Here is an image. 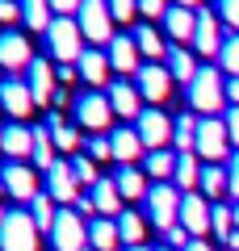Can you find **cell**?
<instances>
[{"label":"cell","mask_w":239,"mask_h":251,"mask_svg":"<svg viewBox=\"0 0 239 251\" xmlns=\"http://www.w3.org/2000/svg\"><path fill=\"white\" fill-rule=\"evenodd\" d=\"M185 100L193 113L202 117H214L222 105H227V75H222V67H202V72L193 75V84L185 88Z\"/></svg>","instance_id":"cell-1"},{"label":"cell","mask_w":239,"mask_h":251,"mask_svg":"<svg viewBox=\"0 0 239 251\" xmlns=\"http://www.w3.org/2000/svg\"><path fill=\"white\" fill-rule=\"evenodd\" d=\"M46 54H51L55 63H80V54L89 50L84 46V34H80V21L76 17H55L51 21V29H46Z\"/></svg>","instance_id":"cell-2"},{"label":"cell","mask_w":239,"mask_h":251,"mask_svg":"<svg viewBox=\"0 0 239 251\" xmlns=\"http://www.w3.org/2000/svg\"><path fill=\"white\" fill-rule=\"evenodd\" d=\"M147 222H155L159 230H172L180 226V205H185V193H180L172 180H159V184L147 188Z\"/></svg>","instance_id":"cell-3"},{"label":"cell","mask_w":239,"mask_h":251,"mask_svg":"<svg viewBox=\"0 0 239 251\" xmlns=\"http://www.w3.org/2000/svg\"><path fill=\"white\" fill-rule=\"evenodd\" d=\"M0 251H42V230L34 226L30 209H9L4 226H0Z\"/></svg>","instance_id":"cell-4"},{"label":"cell","mask_w":239,"mask_h":251,"mask_svg":"<svg viewBox=\"0 0 239 251\" xmlns=\"http://www.w3.org/2000/svg\"><path fill=\"white\" fill-rule=\"evenodd\" d=\"M231 134H227V122L222 117H202L197 122V143H193V155L206 163H227L231 159Z\"/></svg>","instance_id":"cell-5"},{"label":"cell","mask_w":239,"mask_h":251,"mask_svg":"<svg viewBox=\"0 0 239 251\" xmlns=\"http://www.w3.org/2000/svg\"><path fill=\"white\" fill-rule=\"evenodd\" d=\"M71 109H76L80 130H89V134H105L109 122H114V105H109V97H105V92H97V88L80 92V97L71 100Z\"/></svg>","instance_id":"cell-6"},{"label":"cell","mask_w":239,"mask_h":251,"mask_svg":"<svg viewBox=\"0 0 239 251\" xmlns=\"http://www.w3.org/2000/svg\"><path fill=\"white\" fill-rule=\"evenodd\" d=\"M76 21H80L84 42H92V46H109L114 42V13H109L105 0H84L80 13H76Z\"/></svg>","instance_id":"cell-7"},{"label":"cell","mask_w":239,"mask_h":251,"mask_svg":"<svg viewBox=\"0 0 239 251\" xmlns=\"http://www.w3.org/2000/svg\"><path fill=\"white\" fill-rule=\"evenodd\" d=\"M42 193L59 209H67V205H76V201H80V180H76V172H71V159H63V155H59L55 168L42 172Z\"/></svg>","instance_id":"cell-8"},{"label":"cell","mask_w":239,"mask_h":251,"mask_svg":"<svg viewBox=\"0 0 239 251\" xmlns=\"http://www.w3.org/2000/svg\"><path fill=\"white\" fill-rule=\"evenodd\" d=\"M0 180H4V188H9V197L21 201V205H30V201L42 193V172H38L34 163H17V159H9L4 168H0Z\"/></svg>","instance_id":"cell-9"},{"label":"cell","mask_w":239,"mask_h":251,"mask_svg":"<svg viewBox=\"0 0 239 251\" xmlns=\"http://www.w3.org/2000/svg\"><path fill=\"white\" fill-rule=\"evenodd\" d=\"M51 247L55 251H84L89 247V218H80L71 205L59 209L55 230H51Z\"/></svg>","instance_id":"cell-10"},{"label":"cell","mask_w":239,"mask_h":251,"mask_svg":"<svg viewBox=\"0 0 239 251\" xmlns=\"http://www.w3.org/2000/svg\"><path fill=\"white\" fill-rule=\"evenodd\" d=\"M0 109L13 117V122H30V113L38 109L34 92H30L26 75H0Z\"/></svg>","instance_id":"cell-11"},{"label":"cell","mask_w":239,"mask_h":251,"mask_svg":"<svg viewBox=\"0 0 239 251\" xmlns=\"http://www.w3.org/2000/svg\"><path fill=\"white\" fill-rule=\"evenodd\" d=\"M134 130H139V138H143L147 151H164V147H172V130H177V122H172L159 105H151V109H143V113H139Z\"/></svg>","instance_id":"cell-12"},{"label":"cell","mask_w":239,"mask_h":251,"mask_svg":"<svg viewBox=\"0 0 239 251\" xmlns=\"http://www.w3.org/2000/svg\"><path fill=\"white\" fill-rule=\"evenodd\" d=\"M34 46H30V38L21 34V29H0V67L9 75H21L34 63Z\"/></svg>","instance_id":"cell-13"},{"label":"cell","mask_w":239,"mask_h":251,"mask_svg":"<svg viewBox=\"0 0 239 251\" xmlns=\"http://www.w3.org/2000/svg\"><path fill=\"white\" fill-rule=\"evenodd\" d=\"M222 21H218V13L214 9H197V29H193V54H206V59H218V50H222Z\"/></svg>","instance_id":"cell-14"},{"label":"cell","mask_w":239,"mask_h":251,"mask_svg":"<svg viewBox=\"0 0 239 251\" xmlns=\"http://www.w3.org/2000/svg\"><path fill=\"white\" fill-rule=\"evenodd\" d=\"M172 75L164 63H143V72L134 75V88L143 92V100H151V105H164V100L172 97Z\"/></svg>","instance_id":"cell-15"},{"label":"cell","mask_w":239,"mask_h":251,"mask_svg":"<svg viewBox=\"0 0 239 251\" xmlns=\"http://www.w3.org/2000/svg\"><path fill=\"white\" fill-rule=\"evenodd\" d=\"M55 80H59V72H55V59H51V54H38V59L26 67V84H30V92H34L38 105H51L55 88H59Z\"/></svg>","instance_id":"cell-16"},{"label":"cell","mask_w":239,"mask_h":251,"mask_svg":"<svg viewBox=\"0 0 239 251\" xmlns=\"http://www.w3.org/2000/svg\"><path fill=\"white\" fill-rule=\"evenodd\" d=\"M105 54H109V67H114L122 80L143 72V63H139L143 54H139V46H134V34H130V29H126V34H114V42H109Z\"/></svg>","instance_id":"cell-17"},{"label":"cell","mask_w":239,"mask_h":251,"mask_svg":"<svg viewBox=\"0 0 239 251\" xmlns=\"http://www.w3.org/2000/svg\"><path fill=\"white\" fill-rule=\"evenodd\" d=\"M210 209H214V201H206L202 193H185V205H180V226H185L193 239H206V234H210Z\"/></svg>","instance_id":"cell-18"},{"label":"cell","mask_w":239,"mask_h":251,"mask_svg":"<svg viewBox=\"0 0 239 251\" xmlns=\"http://www.w3.org/2000/svg\"><path fill=\"white\" fill-rule=\"evenodd\" d=\"M76 72H80V80L89 84V88H109V72H114V67H109V54L105 50H97V46H89V50L80 54V63H76Z\"/></svg>","instance_id":"cell-19"},{"label":"cell","mask_w":239,"mask_h":251,"mask_svg":"<svg viewBox=\"0 0 239 251\" xmlns=\"http://www.w3.org/2000/svg\"><path fill=\"white\" fill-rule=\"evenodd\" d=\"M105 97H109V105H114V117L139 122V113H143V92L134 88L130 80H114V84L105 88Z\"/></svg>","instance_id":"cell-20"},{"label":"cell","mask_w":239,"mask_h":251,"mask_svg":"<svg viewBox=\"0 0 239 251\" xmlns=\"http://www.w3.org/2000/svg\"><path fill=\"white\" fill-rule=\"evenodd\" d=\"M0 151L9 155V159H17V163H30V159H34V126H30V122H9V126H4V143H0Z\"/></svg>","instance_id":"cell-21"},{"label":"cell","mask_w":239,"mask_h":251,"mask_svg":"<svg viewBox=\"0 0 239 251\" xmlns=\"http://www.w3.org/2000/svg\"><path fill=\"white\" fill-rule=\"evenodd\" d=\"M109 143H114V159H118V163H134V159H147V147H143L139 130H134V126H126V122L109 130Z\"/></svg>","instance_id":"cell-22"},{"label":"cell","mask_w":239,"mask_h":251,"mask_svg":"<svg viewBox=\"0 0 239 251\" xmlns=\"http://www.w3.org/2000/svg\"><path fill=\"white\" fill-rule=\"evenodd\" d=\"M114 184H118V193H122V201H143L147 188H151V180H147V172L134 168V163H118Z\"/></svg>","instance_id":"cell-23"},{"label":"cell","mask_w":239,"mask_h":251,"mask_svg":"<svg viewBox=\"0 0 239 251\" xmlns=\"http://www.w3.org/2000/svg\"><path fill=\"white\" fill-rule=\"evenodd\" d=\"M89 197H92V205H97V218H118L126 209V201H122V193H118L114 176H101L97 184L89 188Z\"/></svg>","instance_id":"cell-24"},{"label":"cell","mask_w":239,"mask_h":251,"mask_svg":"<svg viewBox=\"0 0 239 251\" xmlns=\"http://www.w3.org/2000/svg\"><path fill=\"white\" fill-rule=\"evenodd\" d=\"M130 34H134V46H139V54H143L147 63H164V54H168V42H164V34H159L151 21H139Z\"/></svg>","instance_id":"cell-25"},{"label":"cell","mask_w":239,"mask_h":251,"mask_svg":"<svg viewBox=\"0 0 239 251\" xmlns=\"http://www.w3.org/2000/svg\"><path fill=\"white\" fill-rule=\"evenodd\" d=\"M193 29H197V9H180V4H172L168 17H164V34H168L177 46H185V42H193Z\"/></svg>","instance_id":"cell-26"},{"label":"cell","mask_w":239,"mask_h":251,"mask_svg":"<svg viewBox=\"0 0 239 251\" xmlns=\"http://www.w3.org/2000/svg\"><path fill=\"white\" fill-rule=\"evenodd\" d=\"M89 247L92 251H122L118 218H92V222H89Z\"/></svg>","instance_id":"cell-27"},{"label":"cell","mask_w":239,"mask_h":251,"mask_svg":"<svg viewBox=\"0 0 239 251\" xmlns=\"http://www.w3.org/2000/svg\"><path fill=\"white\" fill-rule=\"evenodd\" d=\"M164 67H168V75H172V80H180V84H185V88H189V84H193V75L202 72L189 46H168V54H164Z\"/></svg>","instance_id":"cell-28"},{"label":"cell","mask_w":239,"mask_h":251,"mask_svg":"<svg viewBox=\"0 0 239 251\" xmlns=\"http://www.w3.org/2000/svg\"><path fill=\"white\" fill-rule=\"evenodd\" d=\"M46 126H51V138H55V151H59V155H76L80 147H84L80 130L63 122V117H59V109H55V113H46Z\"/></svg>","instance_id":"cell-29"},{"label":"cell","mask_w":239,"mask_h":251,"mask_svg":"<svg viewBox=\"0 0 239 251\" xmlns=\"http://www.w3.org/2000/svg\"><path fill=\"white\" fill-rule=\"evenodd\" d=\"M202 172H206V163L197 159L193 151H185V155H177V176H172V184H177L180 193H197V188H202Z\"/></svg>","instance_id":"cell-30"},{"label":"cell","mask_w":239,"mask_h":251,"mask_svg":"<svg viewBox=\"0 0 239 251\" xmlns=\"http://www.w3.org/2000/svg\"><path fill=\"white\" fill-rule=\"evenodd\" d=\"M206 201H222L231 193V180H227V163H206L202 172V188H197Z\"/></svg>","instance_id":"cell-31"},{"label":"cell","mask_w":239,"mask_h":251,"mask_svg":"<svg viewBox=\"0 0 239 251\" xmlns=\"http://www.w3.org/2000/svg\"><path fill=\"white\" fill-rule=\"evenodd\" d=\"M21 4V21H26V29H34V34H46L55 21V9L51 0H17Z\"/></svg>","instance_id":"cell-32"},{"label":"cell","mask_w":239,"mask_h":251,"mask_svg":"<svg viewBox=\"0 0 239 251\" xmlns=\"http://www.w3.org/2000/svg\"><path fill=\"white\" fill-rule=\"evenodd\" d=\"M143 172H147L151 184H159V180H172L177 176V151H147V159H143Z\"/></svg>","instance_id":"cell-33"},{"label":"cell","mask_w":239,"mask_h":251,"mask_svg":"<svg viewBox=\"0 0 239 251\" xmlns=\"http://www.w3.org/2000/svg\"><path fill=\"white\" fill-rule=\"evenodd\" d=\"M55 159H59V151H55V138H51V126H34V168L38 172H51Z\"/></svg>","instance_id":"cell-34"},{"label":"cell","mask_w":239,"mask_h":251,"mask_svg":"<svg viewBox=\"0 0 239 251\" xmlns=\"http://www.w3.org/2000/svg\"><path fill=\"white\" fill-rule=\"evenodd\" d=\"M197 122H202V117H193V109H189V113H177V130H172V151H177V155L193 151V143H197Z\"/></svg>","instance_id":"cell-35"},{"label":"cell","mask_w":239,"mask_h":251,"mask_svg":"<svg viewBox=\"0 0 239 251\" xmlns=\"http://www.w3.org/2000/svg\"><path fill=\"white\" fill-rule=\"evenodd\" d=\"M118 230H122V247H139L143 234H147V218L139 209H122L118 214Z\"/></svg>","instance_id":"cell-36"},{"label":"cell","mask_w":239,"mask_h":251,"mask_svg":"<svg viewBox=\"0 0 239 251\" xmlns=\"http://www.w3.org/2000/svg\"><path fill=\"white\" fill-rule=\"evenodd\" d=\"M26 209H30V218H34V226H38L42 234H51V230H55V218H59V205H55V201L46 197V193H38V197L30 201Z\"/></svg>","instance_id":"cell-37"},{"label":"cell","mask_w":239,"mask_h":251,"mask_svg":"<svg viewBox=\"0 0 239 251\" xmlns=\"http://www.w3.org/2000/svg\"><path fill=\"white\" fill-rule=\"evenodd\" d=\"M231 230H235V205H227V201H214V209H210V234H218V239L227 243Z\"/></svg>","instance_id":"cell-38"},{"label":"cell","mask_w":239,"mask_h":251,"mask_svg":"<svg viewBox=\"0 0 239 251\" xmlns=\"http://www.w3.org/2000/svg\"><path fill=\"white\" fill-rule=\"evenodd\" d=\"M80 155H89L92 163H105V159H114V143H109V134H84Z\"/></svg>","instance_id":"cell-39"},{"label":"cell","mask_w":239,"mask_h":251,"mask_svg":"<svg viewBox=\"0 0 239 251\" xmlns=\"http://www.w3.org/2000/svg\"><path fill=\"white\" fill-rule=\"evenodd\" d=\"M218 67H222V75H239V34H227V38H222Z\"/></svg>","instance_id":"cell-40"},{"label":"cell","mask_w":239,"mask_h":251,"mask_svg":"<svg viewBox=\"0 0 239 251\" xmlns=\"http://www.w3.org/2000/svg\"><path fill=\"white\" fill-rule=\"evenodd\" d=\"M71 172H76V180H80V188H92L101 180V172H97V163L89 159V155H76L71 159Z\"/></svg>","instance_id":"cell-41"},{"label":"cell","mask_w":239,"mask_h":251,"mask_svg":"<svg viewBox=\"0 0 239 251\" xmlns=\"http://www.w3.org/2000/svg\"><path fill=\"white\" fill-rule=\"evenodd\" d=\"M214 13L227 25V34H239V0H214Z\"/></svg>","instance_id":"cell-42"},{"label":"cell","mask_w":239,"mask_h":251,"mask_svg":"<svg viewBox=\"0 0 239 251\" xmlns=\"http://www.w3.org/2000/svg\"><path fill=\"white\" fill-rule=\"evenodd\" d=\"M168 9H172V0H139V17L151 21V25L168 17Z\"/></svg>","instance_id":"cell-43"},{"label":"cell","mask_w":239,"mask_h":251,"mask_svg":"<svg viewBox=\"0 0 239 251\" xmlns=\"http://www.w3.org/2000/svg\"><path fill=\"white\" fill-rule=\"evenodd\" d=\"M109 13H114V21H126L130 25L134 17H139V0H105Z\"/></svg>","instance_id":"cell-44"},{"label":"cell","mask_w":239,"mask_h":251,"mask_svg":"<svg viewBox=\"0 0 239 251\" xmlns=\"http://www.w3.org/2000/svg\"><path fill=\"white\" fill-rule=\"evenodd\" d=\"M164 243H168L172 251H185L189 243H193V234H189L185 226H172V230H164Z\"/></svg>","instance_id":"cell-45"},{"label":"cell","mask_w":239,"mask_h":251,"mask_svg":"<svg viewBox=\"0 0 239 251\" xmlns=\"http://www.w3.org/2000/svg\"><path fill=\"white\" fill-rule=\"evenodd\" d=\"M13 21H21V4L17 0H0V25L13 29Z\"/></svg>","instance_id":"cell-46"},{"label":"cell","mask_w":239,"mask_h":251,"mask_svg":"<svg viewBox=\"0 0 239 251\" xmlns=\"http://www.w3.org/2000/svg\"><path fill=\"white\" fill-rule=\"evenodd\" d=\"M222 122H227L231 147H235V151H239V105H227V117H222Z\"/></svg>","instance_id":"cell-47"},{"label":"cell","mask_w":239,"mask_h":251,"mask_svg":"<svg viewBox=\"0 0 239 251\" xmlns=\"http://www.w3.org/2000/svg\"><path fill=\"white\" fill-rule=\"evenodd\" d=\"M227 180H231V197L239 201V151H231L227 159Z\"/></svg>","instance_id":"cell-48"},{"label":"cell","mask_w":239,"mask_h":251,"mask_svg":"<svg viewBox=\"0 0 239 251\" xmlns=\"http://www.w3.org/2000/svg\"><path fill=\"white\" fill-rule=\"evenodd\" d=\"M80 4H84V0H51L55 17H76V13H80Z\"/></svg>","instance_id":"cell-49"},{"label":"cell","mask_w":239,"mask_h":251,"mask_svg":"<svg viewBox=\"0 0 239 251\" xmlns=\"http://www.w3.org/2000/svg\"><path fill=\"white\" fill-rule=\"evenodd\" d=\"M76 80H80L76 63H63V67H59V84H63V88H67V84H76Z\"/></svg>","instance_id":"cell-50"},{"label":"cell","mask_w":239,"mask_h":251,"mask_svg":"<svg viewBox=\"0 0 239 251\" xmlns=\"http://www.w3.org/2000/svg\"><path fill=\"white\" fill-rule=\"evenodd\" d=\"M227 105H239V75L227 80Z\"/></svg>","instance_id":"cell-51"},{"label":"cell","mask_w":239,"mask_h":251,"mask_svg":"<svg viewBox=\"0 0 239 251\" xmlns=\"http://www.w3.org/2000/svg\"><path fill=\"white\" fill-rule=\"evenodd\" d=\"M63 105H67V88L59 84V88H55V97H51V109H63Z\"/></svg>","instance_id":"cell-52"},{"label":"cell","mask_w":239,"mask_h":251,"mask_svg":"<svg viewBox=\"0 0 239 251\" xmlns=\"http://www.w3.org/2000/svg\"><path fill=\"white\" fill-rule=\"evenodd\" d=\"M185 251H214V247H210V243H206V239H193V243H189Z\"/></svg>","instance_id":"cell-53"},{"label":"cell","mask_w":239,"mask_h":251,"mask_svg":"<svg viewBox=\"0 0 239 251\" xmlns=\"http://www.w3.org/2000/svg\"><path fill=\"white\" fill-rule=\"evenodd\" d=\"M227 251H239V230H231V234H227Z\"/></svg>","instance_id":"cell-54"},{"label":"cell","mask_w":239,"mask_h":251,"mask_svg":"<svg viewBox=\"0 0 239 251\" xmlns=\"http://www.w3.org/2000/svg\"><path fill=\"white\" fill-rule=\"evenodd\" d=\"M172 4H180V9H202V0H172Z\"/></svg>","instance_id":"cell-55"},{"label":"cell","mask_w":239,"mask_h":251,"mask_svg":"<svg viewBox=\"0 0 239 251\" xmlns=\"http://www.w3.org/2000/svg\"><path fill=\"white\" fill-rule=\"evenodd\" d=\"M122 251H155V247H147V243H139V247H122Z\"/></svg>","instance_id":"cell-56"},{"label":"cell","mask_w":239,"mask_h":251,"mask_svg":"<svg viewBox=\"0 0 239 251\" xmlns=\"http://www.w3.org/2000/svg\"><path fill=\"white\" fill-rule=\"evenodd\" d=\"M4 218H9V209H4V205H0V226H4Z\"/></svg>","instance_id":"cell-57"},{"label":"cell","mask_w":239,"mask_h":251,"mask_svg":"<svg viewBox=\"0 0 239 251\" xmlns=\"http://www.w3.org/2000/svg\"><path fill=\"white\" fill-rule=\"evenodd\" d=\"M235 230H239V201H235Z\"/></svg>","instance_id":"cell-58"},{"label":"cell","mask_w":239,"mask_h":251,"mask_svg":"<svg viewBox=\"0 0 239 251\" xmlns=\"http://www.w3.org/2000/svg\"><path fill=\"white\" fill-rule=\"evenodd\" d=\"M0 143H4V126H0Z\"/></svg>","instance_id":"cell-59"},{"label":"cell","mask_w":239,"mask_h":251,"mask_svg":"<svg viewBox=\"0 0 239 251\" xmlns=\"http://www.w3.org/2000/svg\"><path fill=\"white\" fill-rule=\"evenodd\" d=\"M159 251H172V247H159Z\"/></svg>","instance_id":"cell-60"},{"label":"cell","mask_w":239,"mask_h":251,"mask_svg":"<svg viewBox=\"0 0 239 251\" xmlns=\"http://www.w3.org/2000/svg\"><path fill=\"white\" fill-rule=\"evenodd\" d=\"M84 251H92V247H84Z\"/></svg>","instance_id":"cell-61"},{"label":"cell","mask_w":239,"mask_h":251,"mask_svg":"<svg viewBox=\"0 0 239 251\" xmlns=\"http://www.w3.org/2000/svg\"><path fill=\"white\" fill-rule=\"evenodd\" d=\"M0 113H4V109H0Z\"/></svg>","instance_id":"cell-62"}]
</instances>
